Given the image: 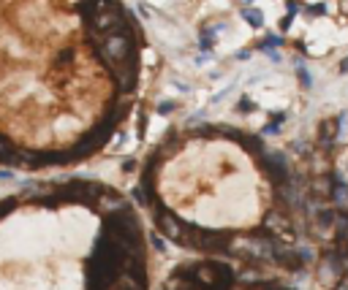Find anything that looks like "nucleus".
<instances>
[{
  "label": "nucleus",
  "mask_w": 348,
  "mask_h": 290,
  "mask_svg": "<svg viewBox=\"0 0 348 290\" xmlns=\"http://www.w3.org/2000/svg\"><path fill=\"white\" fill-rule=\"evenodd\" d=\"M275 46H283V38H280V35H269L267 41H261V49H264V52L275 49Z\"/></svg>",
  "instance_id": "7ed1b4c3"
},
{
  "label": "nucleus",
  "mask_w": 348,
  "mask_h": 290,
  "mask_svg": "<svg viewBox=\"0 0 348 290\" xmlns=\"http://www.w3.org/2000/svg\"><path fill=\"white\" fill-rule=\"evenodd\" d=\"M286 117H288L286 111H275V114H272V125H277V128H280V125L286 122Z\"/></svg>",
  "instance_id": "0eeeda50"
},
{
  "label": "nucleus",
  "mask_w": 348,
  "mask_h": 290,
  "mask_svg": "<svg viewBox=\"0 0 348 290\" xmlns=\"http://www.w3.org/2000/svg\"><path fill=\"white\" fill-rule=\"evenodd\" d=\"M174 109H177V103H171V101H166V103H161V106H158V111H161V114H169V111H174Z\"/></svg>",
  "instance_id": "6e6552de"
},
{
  "label": "nucleus",
  "mask_w": 348,
  "mask_h": 290,
  "mask_svg": "<svg viewBox=\"0 0 348 290\" xmlns=\"http://www.w3.org/2000/svg\"><path fill=\"white\" fill-rule=\"evenodd\" d=\"M133 168H136V163H133V160H128V163H123V171H133Z\"/></svg>",
  "instance_id": "1a4fd4ad"
},
{
  "label": "nucleus",
  "mask_w": 348,
  "mask_h": 290,
  "mask_svg": "<svg viewBox=\"0 0 348 290\" xmlns=\"http://www.w3.org/2000/svg\"><path fill=\"white\" fill-rule=\"evenodd\" d=\"M239 14H242L253 27H261V25H264V16H261V11H256V8H242Z\"/></svg>",
  "instance_id": "f03ea898"
},
{
  "label": "nucleus",
  "mask_w": 348,
  "mask_h": 290,
  "mask_svg": "<svg viewBox=\"0 0 348 290\" xmlns=\"http://www.w3.org/2000/svg\"><path fill=\"white\" fill-rule=\"evenodd\" d=\"M297 76H299V82H302V87L307 90V87H310V73H307V68H302V65H299V68H297Z\"/></svg>",
  "instance_id": "20e7f679"
},
{
  "label": "nucleus",
  "mask_w": 348,
  "mask_h": 290,
  "mask_svg": "<svg viewBox=\"0 0 348 290\" xmlns=\"http://www.w3.org/2000/svg\"><path fill=\"white\" fill-rule=\"evenodd\" d=\"M340 71H343V73L348 71V57H343V60H340Z\"/></svg>",
  "instance_id": "9d476101"
},
{
  "label": "nucleus",
  "mask_w": 348,
  "mask_h": 290,
  "mask_svg": "<svg viewBox=\"0 0 348 290\" xmlns=\"http://www.w3.org/2000/svg\"><path fill=\"white\" fill-rule=\"evenodd\" d=\"M340 117H326L321 120V125H318V144L321 147H332V144L337 141V136H340Z\"/></svg>",
  "instance_id": "f257e3e1"
},
{
  "label": "nucleus",
  "mask_w": 348,
  "mask_h": 290,
  "mask_svg": "<svg viewBox=\"0 0 348 290\" xmlns=\"http://www.w3.org/2000/svg\"><path fill=\"white\" fill-rule=\"evenodd\" d=\"M150 241H152V247H155L158 253H163V249H166V241H163L158 234H152V236H150Z\"/></svg>",
  "instance_id": "423d86ee"
},
{
  "label": "nucleus",
  "mask_w": 348,
  "mask_h": 290,
  "mask_svg": "<svg viewBox=\"0 0 348 290\" xmlns=\"http://www.w3.org/2000/svg\"><path fill=\"white\" fill-rule=\"evenodd\" d=\"M307 14L321 16V14H326V6H321V3H313V6H307Z\"/></svg>",
  "instance_id": "39448f33"
}]
</instances>
